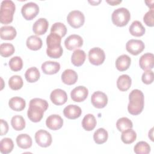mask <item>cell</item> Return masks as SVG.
Returning <instances> with one entry per match:
<instances>
[{
  "instance_id": "cell-18",
  "label": "cell",
  "mask_w": 154,
  "mask_h": 154,
  "mask_svg": "<svg viewBox=\"0 0 154 154\" xmlns=\"http://www.w3.org/2000/svg\"><path fill=\"white\" fill-rule=\"evenodd\" d=\"M48 21L45 18H40L33 24L32 30L36 35H41L46 33L48 30Z\"/></svg>"
},
{
  "instance_id": "cell-35",
  "label": "cell",
  "mask_w": 154,
  "mask_h": 154,
  "mask_svg": "<svg viewBox=\"0 0 154 154\" xmlns=\"http://www.w3.org/2000/svg\"><path fill=\"white\" fill-rule=\"evenodd\" d=\"M116 127L119 131L123 132L128 129H132L133 124L132 121L128 118L122 117L117 121Z\"/></svg>"
},
{
  "instance_id": "cell-41",
  "label": "cell",
  "mask_w": 154,
  "mask_h": 154,
  "mask_svg": "<svg viewBox=\"0 0 154 154\" xmlns=\"http://www.w3.org/2000/svg\"><path fill=\"white\" fill-rule=\"evenodd\" d=\"M153 13H154L153 9H150L144 14L143 17V20L145 24L150 27H152L154 25Z\"/></svg>"
},
{
  "instance_id": "cell-44",
  "label": "cell",
  "mask_w": 154,
  "mask_h": 154,
  "mask_svg": "<svg viewBox=\"0 0 154 154\" xmlns=\"http://www.w3.org/2000/svg\"><path fill=\"white\" fill-rule=\"evenodd\" d=\"M106 2L111 5H116L121 3L122 1H106Z\"/></svg>"
},
{
  "instance_id": "cell-40",
  "label": "cell",
  "mask_w": 154,
  "mask_h": 154,
  "mask_svg": "<svg viewBox=\"0 0 154 154\" xmlns=\"http://www.w3.org/2000/svg\"><path fill=\"white\" fill-rule=\"evenodd\" d=\"M51 32L55 33L61 37L65 36L67 32V28L64 24L61 22H56L54 23L51 28Z\"/></svg>"
},
{
  "instance_id": "cell-43",
  "label": "cell",
  "mask_w": 154,
  "mask_h": 154,
  "mask_svg": "<svg viewBox=\"0 0 154 154\" xmlns=\"http://www.w3.org/2000/svg\"><path fill=\"white\" fill-rule=\"evenodd\" d=\"M8 131V125L6 121L1 119V135H5Z\"/></svg>"
},
{
  "instance_id": "cell-10",
  "label": "cell",
  "mask_w": 154,
  "mask_h": 154,
  "mask_svg": "<svg viewBox=\"0 0 154 154\" xmlns=\"http://www.w3.org/2000/svg\"><path fill=\"white\" fill-rule=\"evenodd\" d=\"M144 43L140 40L131 39L128 41L126 45L127 51L134 55H137L140 54L144 50Z\"/></svg>"
},
{
  "instance_id": "cell-5",
  "label": "cell",
  "mask_w": 154,
  "mask_h": 154,
  "mask_svg": "<svg viewBox=\"0 0 154 154\" xmlns=\"http://www.w3.org/2000/svg\"><path fill=\"white\" fill-rule=\"evenodd\" d=\"M131 19V14L129 10L124 7L115 10L111 16L112 23L117 26H124L128 24Z\"/></svg>"
},
{
  "instance_id": "cell-27",
  "label": "cell",
  "mask_w": 154,
  "mask_h": 154,
  "mask_svg": "<svg viewBox=\"0 0 154 154\" xmlns=\"http://www.w3.org/2000/svg\"><path fill=\"white\" fill-rule=\"evenodd\" d=\"M96 123V119L95 117L91 114H88L85 115L82 121V128L87 131H90L94 129Z\"/></svg>"
},
{
  "instance_id": "cell-21",
  "label": "cell",
  "mask_w": 154,
  "mask_h": 154,
  "mask_svg": "<svg viewBox=\"0 0 154 154\" xmlns=\"http://www.w3.org/2000/svg\"><path fill=\"white\" fill-rule=\"evenodd\" d=\"M131 63V58L125 54L119 56L116 61V67L120 72L126 70L130 66Z\"/></svg>"
},
{
  "instance_id": "cell-29",
  "label": "cell",
  "mask_w": 154,
  "mask_h": 154,
  "mask_svg": "<svg viewBox=\"0 0 154 154\" xmlns=\"http://www.w3.org/2000/svg\"><path fill=\"white\" fill-rule=\"evenodd\" d=\"M26 44V46L29 49L32 51H37L42 46V40L37 35H31L28 37Z\"/></svg>"
},
{
  "instance_id": "cell-33",
  "label": "cell",
  "mask_w": 154,
  "mask_h": 154,
  "mask_svg": "<svg viewBox=\"0 0 154 154\" xmlns=\"http://www.w3.org/2000/svg\"><path fill=\"white\" fill-rule=\"evenodd\" d=\"M14 147L13 140L10 138H4L0 142V150L3 154L10 153Z\"/></svg>"
},
{
  "instance_id": "cell-2",
  "label": "cell",
  "mask_w": 154,
  "mask_h": 154,
  "mask_svg": "<svg viewBox=\"0 0 154 154\" xmlns=\"http://www.w3.org/2000/svg\"><path fill=\"white\" fill-rule=\"evenodd\" d=\"M129 103L128 105V112L132 115L140 114L144 104V97L143 92L138 90H133L129 95Z\"/></svg>"
},
{
  "instance_id": "cell-3",
  "label": "cell",
  "mask_w": 154,
  "mask_h": 154,
  "mask_svg": "<svg viewBox=\"0 0 154 154\" xmlns=\"http://www.w3.org/2000/svg\"><path fill=\"white\" fill-rule=\"evenodd\" d=\"M61 37L51 32L46 38V54L52 58H58L62 55L63 49L61 46Z\"/></svg>"
},
{
  "instance_id": "cell-22",
  "label": "cell",
  "mask_w": 154,
  "mask_h": 154,
  "mask_svg": "<svg viewBox=\"0 0 154 154\" xmlns=\"http://www.w3.org/2000/svg\"><path fill=\"white\" fill-rule=\"evenodd\" d=\"M16 30L12 26H4L0 29V36L2 40H11L16 36Z\"/></svg>"
},
{
  "instance_id": "cell-36",
  "label": "cell",
  "mask_w": 154,
  "mask_h": 154,
  "mask_svg": "<svg viewBox=\"0 0 154 154\" xmlns=\"http://www.w3.org/2000/svg\"><path fill=\"white\" fill-rule=\"evenodd\" d=\"M23 84L22 78L19 75H13L8 80V85L13 90L20 89Z\"/></svg>"
},
{
  "instance_id": "cell-46",
  "label": "cell",
  "mask_w": 154,
  "mask_h": 154,
  "mask_svg": "<svg viewBox=\"0 0 154 154\" xmlns=\"http://www.w3.org/2000/svg\"><path fill=\"white\" fill-rule=\"evenodd\" d=\"M89 2H90L91 4H93V5H97L99 3H100L101 1H99L98 2H96V1H88Z\"/></svg>"
},
{
  "instance_id": "cell-23",
  "label": "cell",
  "mask_w": 154,
  "mask_h": 154,
  "mask_svg": "<svg viewBox=\"0 0 154 154\" xmlns=\"http://www.w3.org/2000/svg\"><path fill=\"white\" fill-rule=\"evenodd\" d=\"M132 79L128 75H120L117 80V87L122 91H127L131 87Z\"/></svg>"
},
{
  "instance_id": "cell-9",
  "label": "cell",
  "mask_w": 154,
  "mask_h": 154,
  "mask_svg": "<svg viewBox=\"0 0 154 154\" xmlns=\"http://www.w3.org/2000/svg\"><path fill=\"white\" fill-rule=\"evenodd\" d=\"M35 140L38 146L42 147H47L52 143V136L48 131L40 129L35 134Z\"/></svg>"
},
{
  "instance_id": "cell-1",
  "label": "cell",
  "mask_w": 154,
  "mask_h": 154,
  "mask_svg": "<svg viewBox=\"0 0 154 154\" xmlns=\"http://www.w3.org/2000/svg\"><path fill=\"white\" fill-rule=\"evenodd\" d=\"M48 102L40 98H34L29 102L27 116L32 122H40L43 117V114L48 108Z\"/></svg>"
},
{
  "instance_id": "cell-34",
  "label": "cell",
  "mask_w": 154,
  "mask_h": 154,
  "mask_svg": "<svg viewBox=\"0 0 154 154\" xmlns=\"http://www.w3.org/2000/svg\"><path fill=\"white\" fill-rule=\"evenodd\" d=\"M11 125L16 131H22L25 127V121L22 116L16 115L11 118Z\"/></svg>"
},
{
  "instance_id": "cell-6",
  "label": "cell",
  "mask_w": 154,
  "mask_h": 154,
  "mask_svg": "<svg viewBox=\"0 0 154 154\" xmlns=\"http://www.w3.org/2000/svg\"><path fill=\"white\" fill-rule=\"evenodd\" d=\"M67 21L72 27L78 28L84 25L85 17L81 11L79 10H73L68 14Z\"/></svg>"
},
{
  "instance_id": "cell-28",
  "label": "cell",
  "mask_w": 154,
  "mask_h": 154,
  "mask_svg": "<svg viewBox=\"0 0 154 154\" xmlns=\"http://www.w3.org/2000/svg\"><path fill=\"white\" fill-rule=\"evenodd\" d=\"M16 143L20 148L26 149L31 147L32 139L29 135L26 134H22L17 137Z\"/></svg>"
},
{
  "instance_id": "cell-25",
  "label": "cell",
  "mask_w": 154,
  "mask_h": 154,
  "mask_svg": "<svg viewBox=\"0 0 154 154\" xmlns=\"http://www.w3.org/2000/svg\"><path fill=\"white\" fill-rule=\"evenodd\" d=\"M129 31L131 35L135 37H141L146 32L145 28L138 20H135L131 23Z\"/></svg>"
},
{
  "instance_id": "cell-24",
  "label": "cell",
  "mask_w": 154,
  "mask_h": 154,
  "mask_svg": "<svg viewBox=\"0 0 154 154\" xmlns=\"http://www.w3.org/2000/svg\"><path fill=\"white\" fill-rule=\"evenodd\" d=\"M85 58L86 55L84 51L81 49H76L72 55L71 61L74 66L79 67L84 64Z\"/></svg>"
},
{
  "instance_id": "cell-17",
  "label": "cell",
  "mask_w": 154,
  "mask_h": 154,
  "mask_svg": "<svg viewBox=\"0 0 154 154\" xmlns=\"http://www.w3.org/2000/svg\"><path fill=\"white\" fill-rule=\"evenodd\" d=\"M81 113V108L76 105H69L63 109L64 116L69 119H76L80 117Z\"/></svg>"
},
{
  "instance_id": "cell-38",
  "label": "cell",
  "mask_w": 154,
  "mask_h": 154,
  "mask_svg": "<svg viewBox=\"0 0 154 154\" xmlns=\"http://www.w3.org/2000/svg\"><path fill=\"white\" fill-rule=\"evenodd\" d=\"M14 46L9 43H4L0 45V54L2 57H8L14 52Z\"/></svg>"
},
{
  "instance_id": "cell-7",
  "label": "cell",
  "mask_w": 154,
  "mask_h": 154,
  "mask_svg": "<svg viewBox=\"0 0 154 154\" xmlns=\"http://www.w3.org/2000/svg\"><path fill=\"white\" fill-rule=\"evenodd\" d=\"M39 13L38 5L33 2H29L24 4L21 9L23 17L28 20L33 19Z\"/></svg>"
},
{
  "instance_id": "cell-11",
  "label": "cell",
  "mask_w": 154,
  "mask_h": 154,
  "mask_svg": "<svg viewBox=\"0 0 154 154\" xmlns=\"http://www.w3.org/2000/svg\"><path fill=\"white\" fill-rule=\"evenodd\" d=\"M91 102L94 107L103 108L107 105L108 97L105 93L100 91H97L91 95Z\"/></svg>"
},
{
  "instance_id": "cell-45",
  "label": "cell",
  "mask_w": 154,
  "mask_h": 154,
  "mask_svg": "<svg viewBox=\"0 0 154 154\" xmlns=\"http://www.w3.org/2000/svg\"><path fill=\"white\" fill-rule=\"evenodd\" d=\"M145 2L147 4V5L150 7V9H153V1H145Z\"/></svg>"
},
{
  "instance_id": "cell-8",
  "label": "cell",
  "mask_w": 154,
  "mask_h": 154,
  "mask_svg": "<svg viewBox=\"0 0 154 154\" xmlns=\"http://www.w3.org/2000/svg\"><path fill=\"white\" fill-rule=\"evenodd\" d=\"M105 59L104 51L100 48H91L88 52V60L91 64L99 66L102 64Z\"/></svg>"
},
{
  "instance_id": "cell-20",
  "label": "cell",
  "mask_w": 154,
  "mask_h": 154,
  "mask_svg": "<svg viewBox=\"0 0 154 154\" xmlns=\"http://www.w3.org/2000/svg\"><path fill=\"white\" fill-rule=\"evenodd\" d=\"M61 80L65 84L73 85L78 80V74L72 69H66L61 75Z\"/></svg>"
},
{
  "instance_id": "cell-39",
  "label": "cell",
  "mask_w": 154,
  "mask_h": 154,
  "mask_svg": "<svg viewBox=\"0 0 154 154\" xmlns=\"http://www.w3.org/2000/svg\"><path fill=\"white\" fill-rule=\"evenodd\" d=\"M8 65L11 70L17 72L22 69L23 61L20 57L15 56L10 60Z\"/></svg>"
},
{
  "instance_id": "cell-12",
  "label": "cell",
  "mask_w": 154,
  "mask_h": 154,
  "mask_svg": "<svg viewBox=\"0 0 154 154\" xmlns=\"http://www.w3.org/2000/svg\"><path fill=\"white\" fill-rule=\"evenodd\" d=\"M50 99L54 104L56 105H61L67 102V95L64 90L60 88H57L51 92Z\"/></svg>"
},
{
  "instance_id": "cell-30",
  "label": "cell",
  "mask_w": 154,
  "mask_h": 154,
  "mask_svg": "<svg viewBox=\"0 0 154 154\" xmlns=\"http://www.w3.org/2000/svg\"><path fill=\"white\" fill-rule=\"evenodd\" d=\"M108 132L104 128H99L94 132L93 135L94 141L97 144L105 143L108 140Z\"/></svg>"
},
{
  "instance_id": "cell-19",
  "label": "cell",
  "mask_w": 154,
  "mask_h": 154,
  "mask_svg": "<svg viewBox=\"0 0 154 154\" xmlns=\"http://www.w3.org/2000/svg\"><path fill=\"white\" fill-rule=\"evenodd\" d=\"M42 70L44 73L53 75L57 73L60 69V64L56 61H46L42 64Z\"/></svg>"
},
{
  "instance_id": "cell-26",
  "label": "cell",
  "mask_w": 154,
  "mask_h": 154,
  "mask_svg": "<svg viewBox=\"0 0 154 154\" xmlns=\"http://www.w3.org/2000/svg\"><path fill=\"white\" fill-rule=\"evenodd\" d=\"M9 106L11 109L16 111H22L26 105L25 100L20 97H11L8 102Z\"/></svg>"
},
{
  "instance_id": "cell-15",
  "label": "cell",
  "mask_w": 154,
  "mask_h": 154,
  "mask_svg": "<svg viewBox=\"0 0 154 154\" xmlns=\"http://www.w3.org/2000/svg\"><path fill=\"white\" fill-rule=\"evenodd\" d=\"M139 65L144 70H151L154 66V56L152 53H146L140 58Z\"/></svg>"
},
{
  "instance_id": "cell-32",
  "label": "cell",
  "mask_w": 154,
  "mask_h": 154,
  "mask_svg": "<svg viewBox=\"0 0 154 154\" xmlns=\"http://www.w3.org/2000/svg\"><path fill=\"white\" fill-rule=\"evenodd\" d=\"M137 138V134L132 129H128L122 132L121 135L122 141L125 144H131L135 141Z\"/></svg>"
},
{
  "instance_id": "cell-13",
  "label": "cell",
  "mask_w": 154,
  "mask_h": 154,
  "mask_svg": "<svg viewBox=\"0 0 154 154\" xmlns=\"http://www.w3.org/2000/svg\"><path fill=\"white\" fill-rule=\"evenodd\" d=\"M88 94V89L84 86H78L73 88L71 93L70 96L72 99L76 102H81L85 100Z\"/></svg>"
},
{
  "instance_id": "cell-16",
  "label": "cell",
  "mask_w": 154,
  "mask_h": 154,
  "mask_svg": "<svg viewBox=\"0 0 154 154\" xmlns=\"http://www.w3.org/2000/svg\"><path fill=\"white\" fill-rule=\"evenodd\" d=\"M46 125L50 129L56 131L63 126V120L59 115L52 114L46 119Z\"/></svg>"
},
{
  "instance_id": "cell-31",
  "label": "cell",
  "mask_w": 154,
  "mask_h": 154,
  "mask_svg": "<svg viewBox=\"0 0 154 154\" xmlns=\"http://www.w3.org/2000/svg\"><path fill=\"white\" fill-rule=\"evenodd\" d=\"M40 72L35 67H31L28 69L25 72V77L26 80L31 83L35 82L40 78Z\"/></svg>"
},
{
  "instance_id": "cell-14",
  "label": "cell",
  "mask_w": 154,
  "mask_h": 154,
  "mask_svg": "<svg viewBox=\"0 0 154 154\" xmlns=\"http://www.w3.org/2000/svg\"><path fill=\"white\" fill-rule=\"evenodd\" d=\"M82 45L83 40L82 37L77 34H72L69 35L64 41V45L69 51L79 48L81 47Z\"/></svg>"
},
{
  "instance_id": "cell-37",
  "label": "cell",
  "mask_w": 154,
  "mask_h": 154,
  "mask_svg": "<svg viewBox=\"0 0 154 154\" xmlns=\"http://www.w3.org/2000/svg\"><path fill=\"white\" fill-rule=\"evenodd\" d=\"M134 151L137 154H148L150 152V147L147 143L141 141L135 144Z\"/></svg>"
},
{
  "instance_id": "cell-4",
  "label": "cell",
  "mask_w": 154,
  "mask_h": 154,
  "mask_svg": "<svg viewBox=\"0 0 154 154\" xmlns=\"http://www.w3.org/2000/svg\"><path fill=\"white\" fill-rule=\"evenodd\" d=\"M16 7L11 0L2 1L0 8V22L2 24H8L12 22Z\"/></svg>"
},
{
  "instance_id": "cell-42",
  "label": "cell",
  "mask_w": 154,
  "mask_h": 154,
  "mask_svg": "<svg viewBox=\"0 0 154 154\" xmlns=\"http://www.w3.org/2000/svg\"><path fill=\"white\" fill-rule=\"evenodd\" d=\"M154 79L153 72L152 70H147L144 72L141 77V80L146 84H150L153 82Z\"/></svg>"
}]
</instances>
